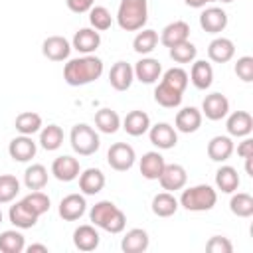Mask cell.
Returning <instances> with one entry per match:
<instances>
[{"mask_svg": "<svg viewBox=\"0 0 253 253\" xmlns=\"http://www.w3.org/2000/svg\"><path fill=\"white\" fill-rule=\"evenodd\" d=\"M103 73V61L95 55H83L77 59H69L63 67V79L71 87L87 85L99 79Z\"/></svg>", "mask_w": 253, "mask_h": 253, "instance_id": "1", "label": "cell"}, {"mask_svg": "<svg viewBox=\"0 0 253 253\" xmlns=\"http://www.w3.org/2000/svg\"><path fill=\"white\" fill-rule=\"evenodd\" d=\"M89 219L93 221V225L109 231V233H121L126 225V217L125 213L113 204V202H97L91 211H89Z\"/></svg>", "mask_w": 253, "mask_h": 253, "instance_id": "2", "label": "cell"}, {"mask_svg": "<svg viewBox=\"0 0 253 253\" xmlns=\"http://www.w3.org/2000/svg\"><path fill=\"white\" fill-rule=\"evenodd\" d=\"M148 20V4L146 0H121L117 22L125 32L142 30Z\"/></svg>", "mask_w": 253, "mask_h": 253, "instance_id": "3", "label": "cell"}, {"mask_svg": "<svg viewBox=\"0 0 253 253\" xmlns=\"http://www.w3.org/2000/svg\"><path fill=\"white\" fill-rule=\"evenodd\" d=\"M215 202H217V194L208 184L192 186V188L184 190L182 198H180V204L188 211H208V210H211L215 206Z\"/></svg>", "mask_w": 253, "mask_h": 253, "instance_id": "4", "label": "cell"}, {"mask_svg": "<svg viewBox=\"0 0 253 253\" xmlns=\"http://www.w3.org/2000/svg\"><path fill=\"white\" fill-rule=\"evenodd\" d=\"M69 140H71L73 150H75L77 154H81V156H91V154H95V152L99 150V146H101L99 134H97L89 125H85V123L75 125V126L71 128Z\"/></svg>", "mask_w": 253, "mask_h": 253, "instance_id": "5", "label": "cell"}, {"mask_svg": "<svg viewBox=\"0 0 253 253\" xmlns=\"http://www.w3.org/2000/svg\"><path fill=\"white\" fill-rule=\"evenodd\" d=\"M136 160V154H134V148L126 142H115L111 144L109 152H107V162L113 170L117 172H126L132 168Z\"/></svg>", "mask_w": 253, "mask_h": 253, "instance_id": "6", "label": "cell"}, {"mask_svg": "<svg viewBox=\"0 0 253 253\" xmlns=\"http://www.w3.org/2000/svg\"><path fill=\"white\" fill-rule=\"evenodd\" d=\"M42 53L51 61H63L71 53V43L63 36H49L42 43Z\"/></svg>", "mask_w": 253, "mask_h": 253, "instance_id": "7", "label": "cell"}, {"mask_svg": "<svg viewBox=\"0 0 253 253\" xmlns=\"http://www.w3.org/2000/svg\"><path fill=\"white\" fill-rule=\"evenodd\" d=\"M229 111V101L225 95L221 93H210L206 95L204 103H202V113L206 115V119L210 121H221Z\"/></svg>", "mask_w": 253, "mask_h": 253, "instance_id": "8", "label": "cell"}, {"mask_svg": "<svg viewBox=\"0 0 253 253\" xmlns=\"http://www.w3.org/2000/svg\"><path fill=\"white\" fill-rule=\"evenodd\" d=\"M160 186L168 192H176V190H182L188 182V174L184 170V166L180 164H166L162 174H160Z\"/></svg>", "mask_w": 253, "mask_h": 253, "instance_id": "9", "label": "cell"}, {"mask_svg": "<svg viewBox=\"0 0 253 253\" xmlns=\"http://www.w3.org/2000/svg\"><path fill=\"white\" fill-rule=\"evenodd\" d=\"M200 26L208 34H219L227 26V14L221 8L211 6V8H208L200 14Z\"/></svg>", "mask_w": 253, "mask_h": 253, "instance_id": "10", "label": "cell"}, {"mask_svg": "<svg viewBox=\"0 0 253 253\" xmlns=\"http://www.w3.org/2000/svg\"><path fill=\"white\" fill-rule=\"evenodd\" d=\"M51 174L59 182H71L79 176V160L73 156H57L51 164Z\"/></svg>", "mask_w": 253, "mask_h": 253, "instance_id": "11", "label": "cell"}, {"mask_svg": "<svg viewBox=\"0 0 253 253\" xmlns=\"http://www.w3.org/2000/svg\"><path fill=\"white\" fill-rule=\"evenodd\" d=\"M148 130H150V142L162 150L174 148L178 142V134H176L174 126H170L168 123H158V125L150 126Z\"/></svg>", "mask_w": 253, "mask_h": 253, "instance_id": "12", "label": "cell"}, {"mask_svg": "<svg viewBox=\"0 0 253 253\" xmlns=\"http://www.w3.org/2000/svg\"><path fill=\"white\" fill-rule=\"evenodd\" d=\"M87 210V202L79 194H69L59 202V215L65 221H75L79 219Z\"/></svg>", "mask_w": 253, "mask_h": 253, "instance_id": "13", "label": "cell"}, {"mask_svg": "<svg viewBox=\"0 0 253 253\" xmlns=\"http://www.w3.org/2000/svg\"><path fill=\"white\" fill-rule=\"evenodd\" d=\"M8 217H10V223H14L16 227H20V229H30V227L36 225V221H38L40 215H38L36 211H32L30 206L24 204V200H22V202H16L14 206H10Z\"/></svg>", "mask_w": 253, "mask_h": 253, "instance_id": "14", "label": "cell"}, {"mask_svg": "<svg viewBox=\"0 0 253 253\" xmlns=\"http://www.w3.org/2000/svg\"><path fill=\"white\" fill-rule=\"evenodd\" d=\"M99 45H101V36H99V32L93 30V28H81L79 32H75V36H73V45H71V47L77 49L79 53L89 55V53H93Z\"/></svg>", "mask_w": 253, "mask_h": 253, "instance_id": "15", "label": "cell"}, {"mask_svg": "<svg viewBox=\"0 0 253 253\" xmlns=\"http://www.w3.org/2000/svg\"><path fill=\"white\" fill-rule=\"evenodd\" d=\"M132 79H134V71H132L130 63H126V61H117L109 71V83L117 91H126L130 87Z\"/></svg>", "mask_w": 253, "mask_h": 253, "instance_id": "16", "label": "cell"}, {"mask_svg": "<svg viewBox=\"0 0 253 253\" xmlns=\"http://www.w3.org/2000/svg\"><path fill=\"white\" fill-rule=\"evenodd\" d=\"M132 71H134V77H136L140 83L150 85V83L158 81V77H160V73H162V65H160V61L154 59V57H142V59L134 65Z\"/></svg>", "mask_w": 253, "mask_h": 253, "instance_id": "17", "label": "cell"}, {"mask_svg": "<svg viewBox=\"0 0 253 253\" xmlns=\"http://www.w3.org/2000/svg\"><path fill=\"white\" fill-rule=\"evenodd\" d=\"M174 125L180 132H186V134L196 132L202 126V113L196 107H184L182 111H178Z\"/></svg>", "mask_w": 253, "mask_h": 253, "instance_id": "18", "label": "cell"}, {"mask_svg": "<svg viewBox=\"0 0 253 253\" xmlns=\"http://www.w3.org/2000/svg\"><path fill=\"white\" fill-rule=\"evenodd\" d=\"M8 152L10 156L16 160V162H28L36 156V142L28 136V134H22V136H16L10 146H8Z\"/></svg>", "mask_w": 253, "mask_h": 253, "instance_id": "19", "label": "cell"}, {"mask_svg": "<svg viewBox=\"0 0 253 253\" xmlns=\"http://www.w3.org/2000/svg\"><path fill=\"white\" fill-rule=\"evenodd\" d=\"M235 55V45L227 38H215L208 45V57L215 63H227Z\"/></svg>", "mask_w": 253, "mask_h": 253, "instance_id": "20", "label": "cell"}, {"mask_svg": "<svg viewBox=\"0 0 253 253\" xmlns=\"http://www.w3.org/2000/svg\"><path fill=\"white\" fill-rule=\"evenodd\" d=\"M105 186V174L99 168H87L83 174H79V190L85 196H95Z\"/></svg>", "mask_w": 253, "mask_h": 253, "instance_id": "21", "label": "cell"}, {"mask_svg": "<svg viewBox=\"0 0 253 253\" xmlns=\"http://www.w3.org/2000/svg\"><path fill=\"white\" fill-rule=\"evenodd\" d=\"M188 36H190V26H188L186 22L178 20V22L168 24V26L162 30L160 42H162L166 47H174V45H178V43L186 42V40H188Z\"/></svg>", "mask_w": 253, "mask_h": 253, "instance_id": "22", "label": "cell"}, {"mask_svg": "<svg viewBox=\"0 0 253 253\" xmlns=\"http://www.w3.org/2000/svg\"><path fill=\"white\" fill-rule=\"evenodd\" d=\"M123 128L130 136H140L150 128V117L144 111H130L123 121Z\"/></svg>", "mask_w": 253, "mask_h": 253, "instance_id": "23", "label": "cell"}, {"mask_svg": "<svg viewBox=\"0 0 253 253\" xmlns=\"http://www.w3.org/2000/svg\"><path fill=\"white\" fill-rule=\"evenodd\" d=\"M225 128L231 136H247L253 130V119L247 111H235L229 115Z\"/></svg>", "mask_w": 253, "mask_h": 253, "instance_id": "24", "label": "cell"}, {"mask_svg": "<svg viewBox=\"0 0 253 253\" xmlns=\"http://www.w3.org/2000/svg\"><path fill=\"white\" fill-rule=\"evenodd\" d=\"M148 233L140 227H134L130 231H126V235L121 241V249L125 253H142L148 249Z\"/></svg>", "mask_w": 253, "mask_h": 253, "instance_id": "25", "label": "cell"}, {"mask_svg": "<svg viewBox=\"0 0 253 253\" xmlns=\"http://www.w3.org/2000/svg\"><path fill=\"white\" fill-rule=\"evenodd\" d=\"M73 243L79 251H93L99 247V231L93 225H79L73 231Z\"/></svg>", "mask_w": 253, "mask_h": 253, "instance_id": "26", "label": "cell"}, {"mask_svg": "<svg viewBox=\"0 0 253 253\" xmlns=\"http://www.w3.org/2000/svg\"><path fill=\"white\" fill-rule=\"evenodd\" d=\"M164 166H166V162H164L162 154H158V152H146L140 158V174L146 180H158Z\"/></svg>", "mask_w": 253, "mask_h": 253, "instance_id": "27", "label": "cell"}, {"mask_svg": "<svg viewBox=\"0 0 253 253\" xmlns=\"http://www.w3.org/2000/svg\"><path fill=\"white\" fill-rule=\"evenodd\" d=\"M233 154V140L229 136H213L208 142V156L213 162H225Z\"/></svg>", "mask_w": 253, "mask_h": 253, "instance_id": "28", "label": "cell"}, {"mask_svg": "<svg viewBox=\"0 0 253 253\" xmlns=\"http://www.w3.org/2000/svg\"><path fill=\"white\" fill-rule=\"evenodd\" d=\"M190 81L194 83L196 89H202L206 91L211 81H213V69L208 61H194L192 65V71H190Z\"/></svg>", "mask_w": 253, "mask_h": 253, "instance_id": "29", "label": "cell"}, {"mask_svg": "<svg viewBox=\"0 0 253 253\" xmlns=\"http://www.w3.org/2000/svg\"><path fill=\"white\" fill-rule=\"evenodd\" d=\"M215 186L223 194H233L239 188V174L233 166H221L215 172Z\"/></svg>", "mask_w": 253, "mask_h": 253, "instance_id": "30", "label": "cell"}, {"mask_svg": "<svg viewBox=\"0 0 253 253\" xmlns=\"http://www.w3.org/2000/svg\"><path fill=\"white\" fill-rule=\"evenodd\" d=\"M154 101L164 109H174V107H178L182 103V93L160 81L158 87L154 89Z\"/></svg>", "mask_w": 253, "mask_h": 253, "instance_id": "31", "label": "cell"}, {"mask_svg": "<svg viewBox=\"0 0 253 253\" xmlns=\"http://www.w3.org/2000/svg\"><path fill=\"white\" fill-rule=\"evenodd\" d=\"M178 210V200L170 194V192H162V194H156L154 200H152V211L158 215V217H170L174 215Z\"/></svg>", "mask_w": 253, "mask_h": 253, "instance_id": "32", "label": "cell"}, {"mask_svg": "<svg viewBox=\"0 0 253 253\" xmlns=\"http://www.w3.org/2000/svg\"><path fill=\"white\" fill-rule=\"evenodd\" d=\"M14 126H16V130H18V132L32 136L34 132H38V130L42 128V117H40L38 113H32V111L20 113V115L16 117Z\"/></svg>", "mask_w": 253, "mask_h": 253, "instance_id": "33", "label": "cell"}, {"mask_svg": "<svg viewBox=\"0 0 253 253\" xmlns=\"http://www.w3.org/2000/svg\"><path fill=\"white\" fill-rule=\"evenodd\" d=\"M24 184L28 190H42L47 184V170L42 164H32L24 172Z\"/></svg>", "mask_w": 253, "mask_h": 253, "instance_id": "34", "label": "cell"}, {"mask_svg": "<svg viewBox=\"0 0 253 253\" xmlns=\"http://www.w3.org/2000/svg\"><path fill=\"white\" fill-rule=\"evenodd\" d=\"M95 125H97V128H99L101 132L113 134V132L119 130L121 119H119V115H117L115 111H111V109H101V111L95 113Z\"/></svg>", "mask_w": 253, "mask_h": 253, "instance_id": "35", "label": "cell"}, {"mask_svg": "<svg viewBox=\"0 0 253 253\" xmlns=\"http://www.w3.org/2000/svg\"><path fill=\"white\" fill-rule=\"evenodd\" d=\"M26 247L24 235L16 229H8L0 233V251L2 253H22Z\"/></svg>", "mask_w": 253, "mask_h": 253, "instance_id": "36", "label": "cell"}, {"mask_svg": "<svg viewBox=\"0 0 253 253\" xmlns=\"http://www.w3.org/2000/svg\"><path fill=\"white\" fill-rule=\"evenodd\" d=\"M63 142V130L57 125H47L40 134V144L45 150H57Z\"/></svg>", "mask_w": 253, "mask_h": 253, "instance_id": "37", "label": "cell"}, {"mask_svg": "<svg viewBox=\"0 0 253 253\" xmlns=\"http://www.w3.org/2000/svg\"><path fill=\"white\" fill-rule=\"evenodd\" d=\"M229 210L237 217H249V215H253V198L249 194H245V192H239V194H235L231 198Z\"/></svg>", "mask_w": 253, "mask_h": 253, "instance_id": "38", "label": "cell"}, {"mask_svg": "<svg viewBox=\"0 0 253 253\" xmlns=\"http://www.w3.org/2000/svg\"><path fill=\"white\" fill-rule=\"evenodd\" d=\"M156 43H158V34L154 30H142V32L136 34V38L132 42V47H134L136 53L144 55V53H150L156 47Z\"/></svg>", "mask_w": 253, "mask_h": 253, "instance_id": "39", "label": "cell"}, {"mask_svg": "<svg viewBox=\"0 0 253 253\" xmlns=\"http://www.w3.org/2000/svg\"><path fill=\"white\" fill-rule=\"evenodd\" d=\"M20 192V182L12 174H2L0 176V204L12 202Z\"/></svg>", "mask_w": 253, "mask_h": 253, "instance_id": "40", "label": "cell"}, {"mask_svg": "<svg viewBox=\"0 0 253 253\" xmlns=\"http://www.w3.org/2000/svg\"><path fill=\"white\" fill-rule=\"evenodd\" d=\"M89 22L97 32H105V30L111 28L113 18H111V12L105 6H95V8L89 10Z\"/></svg>", "mask_w": 253, "mask_h": 253, "instance_id": "41", "label": "cell"}, {"mask_svg": "<svg viewBox=\"0 0 253 253\" xmlns=\"http://www.w3.org/2000/svg\"><path fill=\"white\" fill-rule=\"evenodd\" d=\"M196 53H198L196 45L192 42H188V40L178 43V45H174V47H170V57L176 63H190V61L196 59Z\"/></svg>", "mask_w": 253, "mask_h": 253, "instance_id": "42", "label": "cell"}, {"mask_svg": "<svg viewBox=\"0 0 253 253\" xmlns=\"http://www.w3.org/2000/svg\"><path fill=\"white\" fill-rule=\"evenodd\" d=\"M162 83H166L168 87H172V89L184 93V89L188 87V73H186L182 67H172V69H168V71L164 73Z\"/></svg>", "mask_w": 253, "mask_h": 253, "instance_id": "43", "label": "cell"}, {"mask_svg": "<svg viewBox=\"0 0 253 253\" xmlns=\"http://www.w3.org/2000/svg\"><path fill=\"white\" fill-rule=\"evenodd\" d=\"M24 204H28L30 210L36 211L38 215H42V213H45L49 210V198L43 192H40V190H34L32 194H28L24 198Z\"/></svg>", "mask_w": 253, "mask_h": 253, "instance_id": "44", "label": "cell"}, {"mask_svg": "<svg viewBox=\"0 0 253 253\" xmlns=\"http://www.w3.org/2000/svg\"><path fill=\"white\" fill-rule=\"evenodd\" d=\"M235 75L241 81H245V83L253 81V57L251 55H243V57L237 59V63H235Z\"/></svg>", "mask_w": 253, "mask_h": 253, "instance_id": "45", "label": "cell"}, {"mask_svg": "<svg viewBox=\"0 0 253 253\" xmlns=\"http://www.w3.org/2000/svg\"><path fill=\"white\" fill-rule=\"evenodd\" d=\"M206 251L208 253H231L233 251V245L227 237H221V235H213L208 243H206Z\"/></svg>", "mask_w": 253, "mask_h": 253, "instance_id": "46", "label": "cell"}, {"mask_svg": "<svg viewBox=\"0 0 253 253\" xmlns=\"http://www.w3.org/2000/svg\"><path fill=\"white\" fill-rule=\"evenodd\" d=\"M67 2V8L75 14H83V12H89L93 8V2L95 0H65Z\"/></svg>", "mask_w": 253, "mask_h": 253, "instance_id": "47", "label": "cell"}, {"mask_svg": "<svg viewBox=\"0 0 253 253\" xmlns=\"http://www.w3.org/2000/svg\"><path fill=\"white\" fill-rule=\"evenodd\" d=\"M237 154H239L241 158H249V156H253V140H251V138H245V140L237 146Z\"/></svg>", "mask_w": 253, "mask_h": 253, "instance_id": "48", "label": "cell"}, {"mask_svg": "<svg viewBox=\"0 0 253 253\" xmlns=\"http://www.w3.org/2000/svg\"><path fill=\"white\" fill-rule=\"evenodd\" d=\"M190 8H202V6H206V2L208 0H184Z\"/></svg>", "mask_w": 253, "mask_h": 253, "instance_id": "49", "label": "cell"}, {"mask_svg": "<svg viewBox=\"0 0 253 253\" xmlns=\"http://www.w3.org/2000/svg\"><path fill=\"white\" fill-rule=\"evenodd\" d=\"M34 251H42V253H47V247H45V245H40V243H36V245H30V247H28V253H34Z\"/></svg>", "mask_w": 253, "mask_h": 253, "instance_id": "50", "label": "cell"}, {"mask_svg": "<svg viewBox=\"0 0 253 253\" xmlns=\"http://www.w3.org/2000/svg\"><path fill=\"white\" fill-rule=\"evenodd\" d=\"M219 2H233V0H219Z\"/></svg>", "mask_w": 253, "mask_h": 253, "instance_id": "51", "label": "cell"}, {"mask_svg": "<svg viewBox=\"0 0 253 253\" xmlns=\"http://www.w3.org/2000/svg\"><path fill=\"white\" fill-rule=\"evenodd\" d=\"M0 223H2V210H0Z\"/></svg>", "mask_w": 253, "mask_h": 253, "instance_id": "52", "label": "cell"}, {"mask_svg": "<svg viewBox=\"0 0 253 253\" xmlns=\"http://www.w3.org/2000/svg\"><path fill=\"white\" fill-rule=\"evenodd\" d=\"M208 2H217V0H208Z\"/></svg>", "mask_w": 253, "mask_h": 253, "instance_id": "53", "label": "cell"}]
</instances>
